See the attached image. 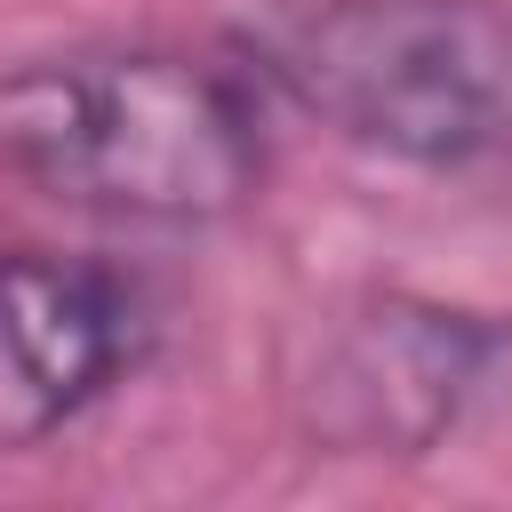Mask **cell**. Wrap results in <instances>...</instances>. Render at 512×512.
Returning <instances> with one entry per match:
<instances>
[{"label": "cell", "instance_id": "cell-4", "mask_svg": "<svg viewBox=\"0 0 512 512\" xmlns=\"http://www.w3.org/2000/svg\"><path fill=\"white\" fill-rule=\"evenodd\" d=\"M128 360V296L96 264L0 256V456L64 432Z\"/></svg>", "mask_w": 512, "mask_h": 512}, {"label": "cell", "instance_id": "cell-2", "mask_svg": "<svg viewBox=\"0 0 512 512\" xmlns=\"http://www.w3.org/2000/svg\"><path fill=\"white\" fill-rule=\"evenodd\" d=\"M272 72L360 152L512 176V0H312L280 24Z\"/></svg>", "mask_w": 512, "mask_h": 512}, {"label": "cell", "instance_id": "cell-3", "mask_svg": "<svg viewBox=\"0 0 512 512\" xmlns=\"http://www.w3.org/2000/svg\"><path fill=\"white\" fill-rule=\"evenodd\" d=\"M496 352H504V328H488L480 312L384 296L360 320H344V336L328 344L312 416L344 448H392V456L432 448L464 416Z\"/></svg>", "mask_w": 512, "mask_h": 512}, {"label": "cell", "instance_id": "cell-1", "mask_svg": "<svg viewBox=\"0 0 512 512\" xmlns=\"http://www.w3.org/2000/svg\"><path fill=\"white\" fill-rule=\"evenodd\" d=\"M0 168L104 224H224L264 184V112L240 72L96 40L0 72Z\"/></svg>", "mask_w": 512, "mask_h": 512}]
</instances>
